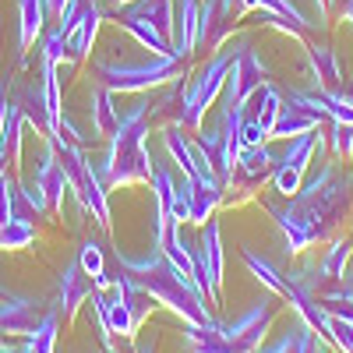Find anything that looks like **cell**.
Segmentation results:
<instances>
[{
  "label": "cell",
  "instance_id": "6da1fadb",
  "mask_svg": "<svg viewBox=\"0 0 353 353\" xmlns=\"http://www.w3.org/2000/svg\"><path fill=\"white\" fill-rule=\"evenodd\" d=\"M113 261L121 265L124 272H131L134 283L149 293L156 304H163L166 311H173L176 318L184 321V325H209V321H216V318L209 314V307H205V297H201V293H198L181 272L173 269L159 248L149 251L145 258H134V254H128V251L117 248Z\"/></svg>",
  "mask_w": 353,
  "mask_h": 353
},
{
  "label": "cell",
  "instance_id": "7a4b0ae2",
  "mask_svg": "<svg viewBox=\"0 0 353 353\" xmlns=\"http://www.w3.org/2000/svg\"><path fill=\"white\" fill-rule=\"evenodd\" d=\"M145 134H149V117L131 124H121L113 134V145L103 159V166L96 170L103 188H121V184H138V181H152V156L149 145H145Z\"/></svg>",
  "mask_w": 353,
  "mask_h": 353
},
{
  "label": "cell",
  "instance_id": "3957f363",
  "mask_svg": "<svg viewBox=\"0 0 353 353\" xmlns=\"http://www.w3.org/2000/svg\"><path fill=\"white\" fill-rule=\"evenodd\" d=\"M92 74H96V85L110 88V92H145V88H159L173 78H181V61L149 53L138 64H117V61H106V57H96Z\"/></svg>",
  "mask_w": 353,
  "mask_h": 353
},
{
  "label": "cell",
  "instance_id": "277c9868",
  "mask_svg": "<svg viewBox=\"0 0 353 353\" xmlns=\"http://www.w3.org/2000/svg\"><path fill=\"white\" fill-rule=\"evenodd\" d=\"M103 304H106V318H110V329L113 336H124L134 339L141 332V325L149 321L156 301L145 293L131 272H124L117 265V276H110V290L103 293Z\"/></svg>",
  "mask_w": 353,
  "mask_h": 353
},
{
  "label": "cell",
  "instance_id": "5b68a950",
  "mask_svg": "<svg viewBox=\"0 0 353 353\" xmlns=\"http://www.w3.org/2000/svg\"><path fill=\"white\" fill-rule=\"evenodd\" d=\"M50 141H53L57 159H61V166H64V173H68V181H71V191L81 198V205H85V209L96 216V223H99L103 230H110V205H106V188H103V181H99V173L92 170V163L85 159L81 145L68 141L64 134H57V138H50Z\"/></svg>",
  "mask_w": 353,
  "mask_h": 353
},
{
  "label": "cell",
  "instance_id": "8992f818",
  "mask_svg": "<svg viewBox=\"0 0 353 353\" xmlns=\"http://www.w3.org/2000/svg\"><path fill=\"white\" fill-rule=\"evenodd\" d=\"M230 61H233V50L212 57V61L184 85V96H181V128H201L205 110H209V106L219 99L223 85H226Z\"/></svg>",
  "mask_w": 353,
  "mask_h": 353
},
{
  "label": "cell",
  "instance_id": "52a82bcc",
  "mask_svg": "<svg viewBox=\"0 0 353 353\" xmlns=\"http://www.w3.org/2000/svg\"><path fill=\"white\" fill-rule=\"evenodd\" d=\"M279 301H283V297L269 293V297L254 301L244 314H237L233 321H219V329H223L226 343L233 346V353H254V350L265 343V336H269L272 321H276V314H279Z\"/></svg>",
  "mask_w": 353,
  "mask_h": 353
},
{
  "label": "cell",
  "instance_id": "ba28073f",
  "mask_svg": "<svg viewBox=\"0 0 353 353\" xmlns=\"http://www.w3.org/2000/svg\"><path fill=\"white\" fill-rule=\"evenodd\" d=\"M194 251V286L212 307L223 304V237H219V223L209 219L201 226V237Z\"/></svg>",
  "mask_w": 353,
  "mask_h": 353
},
{
  "label": "cell",
  "instance_id": "9c48e42d",
  "mask_svg": "<svg viewBox=\"0 0 353 353\" xmlns=\"http://www.w3.org/2000/svg\"><path fill=\"white\" fill-rule=\"evenodd\" d=\"M99 21H103V8L96 0H71L64 8V14L57 18V28L68 39V61L71 64H81L92 53V43L99 36Z\"/></svg>",
  "mask_w": 353,
  "mask_h": 353
},
{
  "label": "cell",
  "instance_id": "30bf717a",
  "mask_svg": "<svg viewBox=\"0 0 353 353\" xmlns=\"http://www.w3.org/2000/svg\"><path fill=\"white\" fill-rule=\"evenodd\" d=\"M265 78H269V68L261 64V57L251 46L233 50V61H230V71H226V85H223V92H226V106L223 110L248 106L251 96L265 85Z\"/></svg>",
  "mask_w": 353,
  "mask_h": 353
},
{
  "label": "cell",
  "instance_id": "8fae6325",
  "mask_svg": "<svg viewBox=\"0 0 353 353\" xmlns=\"http://www.w3.org/2000/svg\"><path fill=\"white\" fill-rule=\"evenodd\" d=\"M32 191L43 198V205H46V216H57V212L64 209V194L71 191V181H68V173H64L61 159H57L53 141L46 145V152H43V163H39V170H36Z\"/></svg>",
  "mask_w": 353,
  "mask_h": 353
},
{
  "label": "cell",
  "instance_id": "7c38bea8",
  "mask_svg": "<svg viewBox=\"0 0 353 353\" xmlns=\"http://www.w3.org/2000/svg\"><path fill=\"white\" fill-rule=\"evenodd\" d=\"M11 103L21 110V117H25L28 124H36V131H39L46 141L57 138V124H53V117H50L46 92H43V78H39V81H18Z\"/></svg>",
  "mask_w": 353,
  "mask_h": 353
},
{
  "label": "cell",
  "instance_id": "4fadbf2b",
  "mask_svg": "<svg viewBox=\"0 0 353 353\" xmlns=\"http://www.w3.org/2000/svg\"><path fill=\"white\" fill-rule=\"evenodd\" d=\"M92 290H96V283L81 272L78 258L68 261L64 272H61V304H57V311H61V318H64V325H74V318H78L81 304H88Z\"/></svg>",
  "mask_w": 353,
  "mask_h": 353
},
{
  "label": "cell",
  "instance_id": "5bb4252c",
  "mask_svg": "<svg viewBox=\"0 0 353 353\" xmlns=\"http://www.w3.org/2000/svg\"><path fill=\"white\" fill-rule=\"evenodd\" d=\"M50 307L39 301H21V297H0V329L4 336H32Z\"/></svg>",
  "mask_w": 353,
  "mask_h": 353
},
{
  "label": "cell",
  "instance_id": "9a60e30c",
  "mask_svg": "<svg viewBox=\"0 0 353 353\" xmlns=\"http://www.w3.org/2000/svg\"><path fill=\"white\" fill-rule=\"evenodd\" d=\"M198 0H173V25H170V53L176 61L198 46Z\"/></svg>",
  "mask_w": 353,
  "mask_h": 353
},
{
  "label": "cell",
  "instance_id": "2e32d148",
  "mask_svg": "<svg viewBox=\"0 0 353 353\" xmlns=\"http://www.w3.org/2000/svg\"><path fill=\"white\" fill-rule=\"evenodd\" d=\"M181 191L188 194V223H194V226H205L212 219V212L223 205V184H201V181L181 176Z\"/></svg>",
  "mask_w": 353,
  "mask_h": 353
},
{
  "label": "cell",
  "instance_id": "e0dca14e",
  "mask_svg": "<svg viewBox=\"0 0 353 353\" xmlns=\"http://www.w3.org/2000/svg\"><path fill=\"white\" fill-rule=\"evenodd\" d=\"M311 57V71H314V85L321 96H339L346 92V81H343V68H339V57L329 50V46H311L307 50Z\"/></svg>",
  "mask_w": 353,
  "mask_h": 353
},
{
  "label": "cell",
  "instance_id": "ac0fdd59",
  "mask_svg": "<svg viewBox=\"0 0 353 353\" xmlns=\"http://www.w3.org/2000/svg\"><path fill=\"white\" fill-rule=\"evenodd\" d=\"M50 14H46V0H18V46L21 53L32 50V43L43 36Z\"/></svg>",
  "mask_w": 353,
  "mask_h": 353
},
{
  "label": "cell",
  "instance_id": "d6986e66",
  "mask_svg": "<svg viewBox=\"0 0 353 353\" xmlns=\"http://www.w3.org/2000/svg\"><path fill=\"white\" fill-rule=\"evenodd\" d=\"M184 350L188 353H233V346L226 343L219 321L209 325H188L184 329Z\"/></svg>",
  "mask_w": 353,
  "mask_h": 353
},
{
  "label": "cell",
  "instance_id": "ffe728a7",
  "mask_svg": "<svg viewBox=\"0 0 353 353\" xmlns=\"http://www.w3.org/2000/svg\"><path fill=\"white\" fill-rule=\"evenodd\" d=\"M88 110H92V131H96V138H113L117 128H121V113H117V106H113V92H110V88L96 85Z\"/></svg>",
  "mask_w": 353,
  "mask_h": 353
},
{
  "label": "cell",
  "instance_id": "44dd1931",
  "mask_svg": "<svg viewBox=\"0 0 353 353\" xmlns=\"http://www.w3.org/2000/svg\"><path fill=\"white\" fill-rule=\"evenodd\" d=\"M251 99H254V113H251V121L265 131V138H269V134H272V124H276V117H279V110H283V96L276 92V85L265 81Z\"/></svg>",
  "mask_w": 353,
  "mask_h": 353
},
{
  "label": "cell",
  "instance_id": "7402d4cb",
  "mask_svg": "<svg viewBox=\"0 0 353 353\" xmlns=\"http://www.w3.org/2000/svg\"><path fill=\"white\" fill-rule=\"evenodd\" d=\"M21 124H25L21 110L14 103H8L4 124H0V149H4V156H8V166L21 163Z\"/></svg>",
  "mask_w": 353,
  "mask_h": 353
},
{
  "label": "cell",
  "instance_id": "603a6c76",
  "mask_svg": "<svg viewBox=\"0 0 353 353\" xmlns=\"http://www.w3.org/2000/svg\"><path fill=\"white\" fill-rule=\"evenodd\" d=\"M241 258H244V265H248V269L254 272V279H258L265 290H269V293H276V297H283V301H286L290 283H286V276H283V272H276L269 261H265V258H258V254H254V251H248V248H241Z\"/></svg>",
  "mask_w": 353,
  "mask_h": 353
},
{
  "label": "cell",
  "instance_id": "cb8c5ba5",
  "mask_svg": "<svg viewBox=\"0 0 353 353\" xmlns=\"http://www.w3.org/2000/svg\"><path fill=\"white\" fill-rule=\"evenodd\" d=\"M314 152H321V138H318V131H307L301 138H290V149L283 152V159H276V166H290V170L304 173Z\"/></svg>",
  "mask_w": 353,
  "mask_h": 353
},
{
  "label": "cell",
  "instance_id": "d4e9b609",
  "mask_svg": "<svg viewBox=\"0 0 353 353\" xmlns=\"http://www.w3.org/2000/svg\"><path fill=\"white\" fill-rule=\"evenodd\" d=\"M78 265H81V272L96 283V290H110V272H106V258H103V248L96 241H85L78 248Z\"/></svg>",
  "mask_w": 353,
  "mask_h": 353
},
{
  "label": "cell",
  "instance_id": "484cf974",
  "mask_svg": "<svg viewBox=\"0 0 353 353\" xmlns=\"http://www.w3.org/2000/svg\"><path fill=\"white\" fill-rule=\"evenodd\" d=\"M57 332H61V311H46V318L39 321V329L32 336H25V346L21 353H53L57 346Z\"/></svg>",
  "mask_w": 353,
  "mask_h": 353
},
{
  "label": "cell",
  "instance_id": "4316f807",
  "mask_svg": "<svg viewBox=\"0 0 353 353\" xmlns=\"http://www.w3.org/2000/svg\"><path fill=\"white\" fill-rule=\"evenodd\" d=\"M36 241L32 223H4L0 226V251H21Z\"/></svg>",
  "mask_w": 353,
  "mask_h": 353
},
{
  "label": "cell",
  "instance_id": "83f0119b",
  "mask_svg": "<svg viewBox=\"0 0 353 353\" xmlns=\"http://www.w3.org/2000/svg\"><path fill=\"white\" fill-rule=\"evenodd\" d=\"M301 181H304L301 170H290V166H276V170H272V184H276V191L286 194V198H297V191L304 188Z\"/></svg>",
  "mask_w": 353,
  "mask_h": 353
},
{
  "label": "cell",
  "instance_id": "f1b7e54d",
  "mask_svg": "<svg viewBox=\"0 0 353 353\" xmlns=\"http://www.w3.org/2000/svg\"><path fill=\"white\" fill-rule=\"evenodd\" d=\"M329 339L339 353H353V321L350 318H329Z\"/></svg>",
  "mask_w": 353,
  "mask_h": 353
},
{
  "label": "cell",
  "instance_id": "f546056e",
  "mask_svg": "<svg viewBox=\"0 0 353 353\" xmlns=\"http://www.w3.org/2000/svg\"><path fill=\"white\" fill-rule=\"evenodd\" d=\"M332 152H336V159H350V152H353V124L332 121Z\"/></svg>",
  "mask_w": 353,
  "mask_h": 353
},
{
  "label": "cell",
  "instance_id": "4dcf8cb0",
  "mask_svg": "<svg viewBox=\"0 0 353 353\" xmlns=\"http://www.w3.org/2000/svg\"><path fill=\"white\" fill-rule=\"evenodd\" d=\"M321 297H332V301H343V304H350V307H353V272H350V276H343L332 290L321 293Z\"/></svg>",
  "mask_w": 353,
  "mask_h": 353
},
{
  "label": "cell",
  "instance_id": "1f68e13d",
  "mask_svg": "<svg viewBox=\"0 0 353 353\" xmlns=\"http://www.w3.org/2000/svg\"><path fill=\"white\" fill-rule=\"evenodd\" d=\"M339 14L353 25V0H339Z\"/></svg>",
  "mask_w": 353,
  "mask_h": 353
},
{
  "label": "cell",
  "instance_id": "d6a6232c",
  "mask_svg": "<svg viewBox=\"0 0 353 353\" xmlns=\"http://www.w3.org/2000/svg\"><path fill=\"white\" fill-rule=\"evenodd\" d=\"M4 113H8V99H4V92H0V124H4Z\"/></svg>",
  "mask_w": 353,
  "mask_h": 353
},
{
  "label": "cell",
  "instance_id": "836d02e7",
  "mask_svg": "<svg viewBox=\"0 0 353 353\" xmlns=\"http://www.w3.org/2000/svg\"><path fill=\"white\" fill-rule=\"evenodd\" d=\"M128 4H134V0H110V8H128Z\"/></svg>",
  "mask_w": 353,
  "mask_h": 353
},
{
  "label": "cell",
  "instance_id": "e575fe53",
  "mask_svg": "<svg viewBox=\"0 0 353 353\" xmlns=\"http://www.w3.org/2000/svg\"><path fill=\"white\" fill-rule=\"evenodd\" d=\"M314 353H332V350H329L325 343H321V339H318V343H314Z\"/></svg>",
  "mask_w": 353,
  "mask_h": 353
},
{
  "label": "cell",
  "instance_id": "d590c367",
  "mask_svg": "<svg viewBox=\"0 0 353 353\" xmlns=\"http://www.w3.org/2000/svg\"><path fill=\"white\" fill-rule=\"evenodd\" d=\"M318 4H321V8H332V4H339V0H318Z\"/></svg>",
  "mask_w": 353,
  "mask_h": 353
},
{
  "label": "cell",
  "instance_id": "8d00e7d4",
  "mask_svg": "<svg viewBox=\"0 0 353 353\" xmlns=\"http://www.w3.org/2000/svg\"><path fill=\"white\" fill-rule=\"evenodd\" d=\"M0 297H8V293H4V286H0Z\"/></svg>",
  "mask_w": 353,
  "mask_h": 353
},
{
  "label": "cell",
  "instance_id": "74e56055",
  "mask_svg": "<svg viewBox=\"0 0 353 353\" xmlns=\"http://www.w3.org/2000/svg\"><path fill=\"white\" fill-rule=\"evenodd\" d=\"M110 353H121V350H110Z\"/></svg>",
  "mask_w": 353,
  "mask_h": 353
}]
</instances>
